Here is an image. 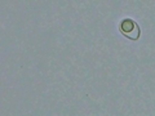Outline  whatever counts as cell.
I'll return each mask as SVG.
<instances>
[{"instance_id": "cell-1", "label": "cell", "mask_w": 155, "mask_h": 116, "mask_svg": "<svg viewBox=\"0 0 155 116\" xmlns=\"http://www.w3.org/2000/svg\"><path fill=\"white\" fill-rule=\"evenodd\" d=\"M119 30L125 37L130 39V40H137V39L141 36V30H140L138 23L133 21L132 18H124L123 21L120 22Z\"/></svg>"}]
</instances>
